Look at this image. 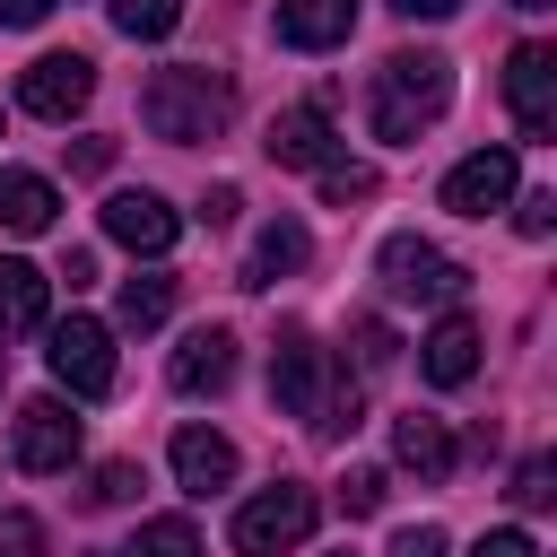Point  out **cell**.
Returning a JSON list of instances; mask_svg holds the SVG:
<instances>
[{"label": "cell", "instance_id": "cell-1", "mask_svg": "<svg viewBox=\"0 0 557 557\" xmlns=\"http://www.w3.org/2000/svg\"><path fill=\"white\" fill-rule=\"evenodd\" d=\"M139 122H148L157 139H174V148L218 139V131L235 122V78H226V70H209V61L148 70V87H139Z\"/></svg>", "mask_w": 557, "mask_h": 557}, {"label": "cell", "instance_id": "cell-2", "mask_svg": "<svg viewBox=\"0 0 557 557\" xmlns=\"http://www.w3.org/2000/svg\"><path fill=\"white\" fill-rule=\"evenodd\" d=\"M444 104H453V61L444 52H392L366 87V122L392 148H409L426 122H444Z\"/></svg>", "mask_w": 557, "mask_h": 557}, {"label": "cell", "instance_id": "cell-3", "mask_svg": "<svg viewBox=\"0 0 557 557\" xmlns=\"http://www.w3.org/2000/svg\"><path fill=\"white\" fill-rule=\"evenodd\" d=\"M322 522V496L305 487V479H278V487H261V496H244L235 505V557H287L305 531Z\"/></svg>", "mask_w": 557, "mask_h": 557}, {"label": "cell", "instance_id": "cell-4", "mask_svg": "<svg viewBox=\"0 0 557 557\" xmlns=\"http://www.w3.org/2000/svg\"><path fill=\"white\" fill-rule=\"evenodd\" d=\"M374 270H383V287L409 296V305H461V287H470V270H461L453 252H435L426 235H392Z\"/></svg>", "mask_w": 557, "mask_h": 557}, {"label": "cell", "instance_id": "cell-5", "mask_svg": "<svg viewBox=\"0 0 557 557\" xmlns=\"http://www.w3.org/2000/svg\"><path fill=\"white\" fill-rule=\"evenodd\" d=\"M52 374L78 392V400H104L113 392V331L104 322H87V313H70V322H52Z\"/></svg>", "mask_w": 557, "mask_h": 557}, {"label": "cell", "instance_id": "cell-6", "mask_svg": "<svg viewBox=\"0 0 557 557\" xmlns=\"http://www.w3.org/2000/svg\"><path fill=\"white\" fill-rule=\"evenodd\" d=\"M87 96H96V61H87V52H44V61H26V78H17V104L44 113V122L87 113Z\"/></svg>", "mask_w": 557, "mask_h": 557}, {"label": "cell", "instance_id": "cell-7", "mask_svg": "<svg viewBox=\"0 0 557 557\" xmlns=\"http://www.w3.org/2000/svg\"><path fill=\"white\" fill-rule=\"evenodd\" d=\"M505 104H513L522 139H557V52H548V44H513V61H505Z\"/></svg>", "mask_w": 557, "mask_h": 557}, {"label": "cell", "instance_id": "cell-8", "mask_svg": "<svg viewBox=\"0 0 557 557\" xmlns=\"http://www.w3.org/2000/svg\"><path fill=\"white\" fill-rule=\"evenodd\" d=\"M78 444H87V426L70 418V400H26L17 409V470H70L78 461Z\"/></svg>", "mask_w": 557, "mask_h": 557}, {"label": "cell", "instance_id": "cell-9", "mask_svg": "<svg viewBox=\"0 0 557 557\" xmlns=\"http://www.w3.org/2000/svg\"><path fill=\"white\" fill-rule=\"evenodd\" d=\"M322 383H331L322 348H313L305 331H278V348H270V400H278L287 418H305V426H313V409H322Z\"/></svg>", "mask_w": 557, "mask_h": 557}, {"label": "cell", "instance_id": "cell-10", "mask_svg": "<svg viewBox=\"0 0 557 557\" xmlns=\"http://www.w3.org/2000/svg\"><path fill=\"white\" fill-rule=\"evenodd\" d=\"M505 200H513V148H479V157H461L444 174V209L453 218H487Z\"/></svg>", "mask_w": 557, "mask_h": 557}, {"label": "cell", "instance_id": "cell-11", "mask_svg": "<svg viewBox=\"0 0 557 557\" xmlns=\"http://www.w3.org/2000/svg\"><path fill=\"white\" fill-rule=\"evenodd\" d=\"M104 235H113L122 252H148V261H157V252H174L183 218H174L157 191H113V200H104Z\"/></svg>", "mask_w": 557, "mask_h": 557}, {"label": "cell", "instance_id": "cell-12", "mask_svg": "<svg viewBox=\"0 0 557 557\" xmlns=\"http://www.w3.org/2000/svg\"><path fill=\"white\" fill-rule=\"evenodd\" d=\"M270 165H305V174H322L331 157H339V139H331V113L322 104H287L278 122H270Z\"/></svg>", "mask_w": 557, "mask_h": 557}, {"label": "cell", "instance_id": "cell-13", "mask_svg": "<svg viewBox=\"0 0 557 557\" xmlns=\"http://www.w3.org/2000/svg\"><path fill=\"white\" fill-rule=\"evenodd\" d=\"M418 366H426V383L461 392V383L479 374V322H470V313H444V322L418 339Z\"/></svg>", "mask_w": 557, "mask_h": 557}, {"label": "cell", "instance_id": "cell-14", "mask_svg": "<svg viewBox=\"0 0 557 557\" xmlns=\"http://www.w3.org/2000/svg\"><path fill=\"white\" fill-rule=\"evenodd\" d=\"M226 383H235V331L226 322H200L174 348V392H226Z\"/></svg>", "mask_w": 557, "mask_h": 557}, {"label": "cell", "instance_id": "cell-15", "mask_svg": "<svg viewBox=\"0 0 557 557\" xmlns=\"http://www.w3.org/2000/svg\"><path fill=\"white\" fill-rule=\"evenodd\" d=\"M357 35V0H278V44L296 52H331Z\"/></svg>", "mask_w": 557, "mask_h": 557}, {"label": "cell", "instance_id": "cell-16", "mask_svg": "<svg viewBox=\"0 0 557 557\" xmlns=\"http://www.w3.org/2000/svg\"><path fill=\"white\" fill-rule=\"evenodd\" d=\"M392 461H400V470H418L426 487H435V479H453V435H444V418H426V409L392 418Z\"/></svg>", "mask_w": 557, "mask_h": 557}, {"label": "cell", "instance_id": "cell-17", "mask_svg": "<svg viewBox=\"0 0 557 557\" xmlns=\"http://www.w3.org/2000/svg\"><path fill=\"white\" fill-rule=\"evenodd\" d=\"M174 479H183L191 496H218V487L235 479V444H226L218 426H183V435H174Z\"/></svg>", "mask_w": 557, "mask_h": 557}, {"label": "cell", "instance_id": "cell-18", "mask_svg": "<svg viewBox=\"0 0 557 557\" xmlns=\"http://www.w3.org/2000/svg\"><path fill=\"white\" fill-rule=\"evenodd\" d=\"M52 218H61V191L44 174H26V165H0V226L9 235H44Z\"/></svg>", "mask_w": 557, "mask_h": 557}, {"label": "cell", "instance_id": "cell-19", "mask_svg": "<svg viewBox=\"0 0 557 557\" xmlns=\"http://www.w3.org/2000/svg\"><path fill=\"white\" fill-rule=\"evenodd\" d=\"M44 305H52V278L35 261H0V339L44 331Z\"/></svg>", "mask_w": 557, "mask_h": 557}, {"label": "cell", "instance_id": "cell-20", "mask_svg": "<svg viewBox=\"0 0 557 557\" xmlns=\"http://www.w3.org/2000/svg\"><path fill=\"white\" fill-rule=\"evenodd\" d=\"M305 252H313V235H305L296 218H270V226L252 235V261H244V287H278L287 270H305Z\"/></svg>", "mask_w": 557, "mask_h": 557}, {"label": "cell", "instance_id": "cell-21", "mask_svg": "<svg viewBox=\"0 0 557 557\" xmlns=\"http://www.w3.org/2000/svg\"><path fill=\"white\" fill-rule=\"evenodd\" d=\"M165 313H174V278H165V270L122 278V331H157Z\"/></svg>", "mask_w": 557, "mask_h": 557}, {"label": "cell", "instance_id": "cell-22", "mask_svg": "<svg viewBox=\"0 0 557 557\" xmlns=\"http://www.w3.org/2000/svg\"><path fill=\"white\" fill-rule=\"evenodd\" d=\"M113 26H122L131 44H165V35L183 26V0H113Z\"/></svg>", "mask_w": 557, "mask_h": 557}, {"label": "cell", "instance_id": "cell-23", "mask_svg": "<svg viewBox=\"0 0 557 557\" xmlns=\"http://www.w3.org/2000/svg\"><path fill=\"white\" fill-rule=\"evenodd\" d=\"M122 557H200V531H191L183 513H157V522H139V540H131Z\"/></svg>", "mask_w": 557, "mask_h": 557}, {"label": "cell", "instance_id": "cell-24", "mask_svg": "<svg viewBox=\"0 0 557 557\" xmlns=\"http://www.w3.org/2000/svg\"><path fill=\"white\" fill-rule=\"evenodd\" d=\"M322 200H331V209H348V200H374V165H348V157H331V165H322Z\"/></svg>", "mask_w": 557, "mask_h": 557}, {"label": "cell", "instance_id": "cell-25", "mask_svg": "<svg viewBox=\"0 0 557 557\" xmlns=\"http://www.w3.org/2000/svg\"><path fill=\"white\" fill-rule=\"evenodd\" d=\"M348 426H357V383L331 374L322 383V409H313V435H348Z\"/></svg>", "mask_w": 557, "mask_h": 557}, {"label": "cell", "instance_id": "cell-26", "mask_svg": "<svg viewBox=\"0 0 557 557\" xmlns=\"http://www.w3.org/2000/svg\"><path fill=\"white\" fill-rule=\"evenodd\" d=\"M392 357H400V339H392V322H374V313H366V322H357V374H383Z\"/></svg>", "mask_w": 557, "mask_h": 557}, {"label": "cell", "instance_id": "cell-27", "mask_svg": "<svg viewBox=\"0 0 557 557\" xmlns=\"http://www.w3.org/2000/svg\"><path fill=\"white\" fill-rule=\"evenodd\" d=\"M548 496H557V461H548V453H531V461L513 470V505H531V513H540Z\"/></svg>", "mask_w": 557, "mask_h": 557}, {"label": "cell", "instance_id": "cell-28", "mask_svg": "<svg viewBox=\"0 0 557 557\" xmlns=\"http://www.w3.org/2000/svg\"><path fill=\"white\" fill-rule=\"evenodd\" d=\"M131 496H139V461H104L87 487V505H131Z\"/></svg>", "mask_w": 557, "mask_h": 557}, {"label": "cell", "instance_id": "cell-29", "mask_svg": "<svg viewBox=\"0 0 557 557\" xmlns=\"http://www.w3.org/2000/svg\"><path fill=\"white\" fill-rule=\"evenodd\" d=\"M383 496H392L383 470H348V479H339V505H348V513H383Z\"/></svg>", "mask_w": 557, "mask_h": 557}, {"label": "cell", "instance_id": "cell-30", "mask_svg": "<svg viewBox=\"0 0 557 557\" xmlns=\"http://www.w3.org/2000/svg\"><path fill=\"white\" fill-rule=\"evenodd\" d=\"M0 557H44V522L9 505V513H0Z\"/></svg>", "mask_w": 557, "mask_h": 557}, {"label": "cell", "instance_id": "cell-31", "mask_svg": "<svg viewBox=\"0 0 557 557\" xmlns=\"http://www.w3.org/2000/svg\"><path fill=\"white\" fill-rule=\"evenodd\" d=\"M513 226H522V235H548V226H557V191H522V200H513Z\"/></svg>", "mask_w": 557, "mask_h": 557}, {"label": "cell", "instance_id": "cell-32", "mask_svg": "<svg viewBox=\"0 0 557 557\" xmlns=\"http://www.w3.org/2000/svg\"><path fill=\"white\" fill-rule=\"evenodd\" d=\"M470 557H540V540H531V531H479Z\"/></svg>", "mask_w": 557, "mask_h": 557}, {"label": "cell", "instance_id": "cell-33", "mask_svg": "<svg viewBox=\"0 0 557 557\" xmlns=\"http://www.w3.org/2000/svg\"><path fill=\"white\" fill-rule=\"evenodd\" d=\"M392 557H453V548H444V531H435V522H418V531H400V540H392Z\"/></svg>", "mask_w": 557, "mask_h": 557}, {"label": "cell", "instance_id": "cell-34", "mask_svg": "<svg viewBox=\"0 0 557 557\" xmlns=\"http://www.w3.org/2000/svg\"><path fill=\"white\" fill-rule=\"evenodd\" d=\"M70 165H78V174H104V165H113V139H96V131H87V139L70 148Z\"/></svg>", "mask_w": 557, "mask_h": 557}, {"label": "cell", "instance_id": "cell-35", "mask_svg": "<svg viewBox=\"0 0 557 557\" xmlns=\"http://www.w3.org/2000/svg\"><path fill=\"white\" fill-rule=\"evenodd\" d=\"M235 209H244V191H235V183H218V191L200 200V218H209V226H235Z\"/></svg>", "mask_w": 557, "mask_h": 557}, {"label": "cell", "instance_id": "cell-36", "mask_svg": "<svg viewBox=\"0 0 557 557\" xmlns=\"http://www.w3.org/2000/svg\"><path fill=\"white\" fill-rule=\"evenodd\" d=\"M52 0H0V26H44Z\"/></svg>", "mask_w": 557, "mask_h": 557}, {"label": "cell", "instance_id": "cell-37", "mask_svg": "<svg viewBox=\"0 0 557 557\" xmlns=\"http://www.w3.org/2000/svg\"><path fill=\"white\" fill-rule=\"evenodd\" d=\"M392 9H400V17H453L461 0H392Z\"/></svg>", "mask_w": 557, "mask_h": 557}, {"label": "cell", "instance_id": "cell-38", "mask_svg": "<svg viewBox=\"0 0 557 557\" xmlns=\"http://www.w3.org/2000/svg\"><path fill=\"white\" fill-rule=\"evenodd\" d=\"M513 9H548V0H513Z\"/></svg>", "mask_w": 557, "mask_h": 557}]
</instances>
